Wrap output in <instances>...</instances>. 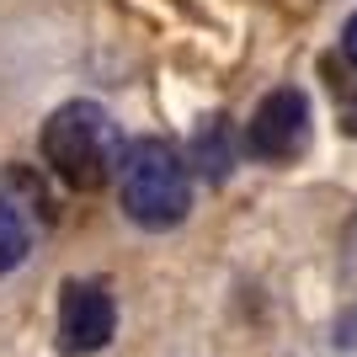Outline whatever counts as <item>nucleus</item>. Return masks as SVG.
<instances>
[{"instance_id": "obj_1", "label": "nucleus", "mask_w": 357, "mask_h": 357, "mask_svg": "<svg viewBox=\"0 0 357 357\" xmlns=\"http://www.w3.org/2000/svg\"><path fill=\"white\" fill-rule=\"evenodd\" d=\"M43 160L75 192H96L118 171V128L96 102H64L43 128Z\"/></svg>"}, {"instance_id": "obj_2", "label": "nucleus", "mask_w": 357, "mask_h": 357, "mask_svg": "<svg viewBox=\"0 0 357 357\" xmlns=\"http://www.w3.org/2000/svg\"><path fill=\"white\" fill-rule=\"evenodd\" d=\"M118 192H123V208H128L134 224H144V229H171V224L187 219L192 176H187L181 155L165 144V139H139L118 160Z\"/></svg>"}, {"instance_id": "obj_3", "label": "nucleus", "mask_w": 357, "mask_h": 357, "mask_svg": "<svg viewBox=\"0 0 357 357\" xmlns=\"http://www.w3.org/2000/svg\"><path fill=\"white\" fill-rule=\"evenodd\" d=\"M310 144V102L304 91H272L245 123V149L256 160H294Z\"/></svg>"}, {"instance_id": "obj_4", "label": "nucleus", "mask_w": 357, "mask_h": 357, "mask_svg": "<svg viewBox=\"0 0 357 357\" xmlns=\"http://www.w3.org/2000/svg\"><path fill=\"white\" fill-rule=\"evenodd\" d=\"M118 331V304L102 283H64L59 298V347L64 352H96Z\"/></svg>"}, {"instance_id": "obj_5", "label": "nucleus", "mask_w": 357, "mask_h": 357, "mask_svg": "<svg viewBox=\"0 0 357 357\" xmlns=\"http://www.w3.org/2000/svg\"><path fill=\"white\" fill-rule=\"evenodd\" d=\"M22 256H27V229H22L11 203H0V272H11Z\"/></svg>"}, {"instance_id": "obj_6", "label": "nucleus", "mask_w": 357, "mask_h": 357, "mask_svg": "<svg viewBox=\"0 0 357 357\" xmlns=\"http://www.w3.org/2000/svg\"><path fill=\"white\" fill-rule=\"evenodd\" d=\"M336 342H347V347H357V310L347 314L342 326H336Z\"/></svg>"}, {"instance_id": "obj_7", "label": "nucleus", "mask_w": 357, "mask_h": 357, "mask_svg": "<svg viewBox=\"0 0 357 357\" xmlns=\"http://www.w3.org/2000/svg\"><path fill=\"white\" fill-rule=\"evenodd\" d=\"M342 43H347V59L357 64V16H352V22H347V32H342Z\"/></svg>"}]
</instances>
